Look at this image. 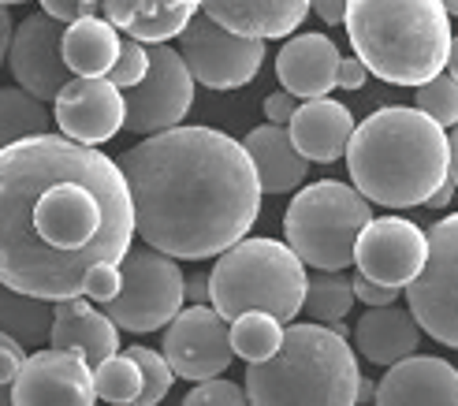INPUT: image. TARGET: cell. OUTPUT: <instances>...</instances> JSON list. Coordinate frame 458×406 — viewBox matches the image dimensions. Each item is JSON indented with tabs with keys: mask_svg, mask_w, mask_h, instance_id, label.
<instances>
[{
	"mask_svg": "<svg viewBox=\"0 0 458 406\" xmlns=\"http://www.w3.org/2000/svg\"><path fill=\"white\" fill-rule=\"evenodd\" d=\"M134 206L101 149L41 134L0 149V287L41 302L82 299L98 265H120Z\"/></svg>",
	"mask_w": 458,
	"mask_h": 406,
	"instance_id": "1",
	"label": "cell"
},
{
	"mask_svg": "<svg viewBox=\"0 0 458 406\" xmlns=\"http://www.w3.org/2000/svg\"><path fill=\"white\" fill-rule=\"evenodd\" d=\"M134 232L172 261H205L232 250L254 228L261 187L232 134L175 127L142 139L120 156Z\"/></svg>",
	"mask_w": 458,
	"mask_h": 406,
	"instance_id": "2",
	"label": "cell"
},
{
	"mask_svg": "<svg viewBox=\"0 0 458 406\" xmlns=\"http://www.w3.org/2000/svg\"><path fill=\"white\" fill-rule=\"evenodd\" d=\"M347 168L365 201L414 209L428 206V198L451 183V142L425 112L387 105L354 127Z\"/></svg>",
	"mask_w": 458,
	"mask_h": 406,
	"instance_id": "3",
	"label": "cell"
},
{
	"mask_svg": "<svg viewBox=\"0 0 458 406\" xmlns=\"http://www.w3.org/2000/svg\"><path fill=\"white\" fill-rule=\"evenodd\" d=\"M343 27L365 72L392 86H425L444 75L454 41L440 0H351Z\"/></svg>",
	"mask_w": 458,
	"mask_h": 406,
	"instance_id": "4",
	"label": "cell"
},
{
	"mask_svg": "<svg viewBox=\"0 0 458 406\" xmlns=\"http://www.w3.org/2000/svg\"><path fill=\"white\" fill-rule=\"evenodd\" d=\"M361 369L339 328L291 325L280 351L246 369L250 406H358Z\"/></svg>",
	"mask_w": 458,
	"mask_h": 406,
	"instance_id": "5",
	"label": "cell"
},
{
	"mask_svg": "<svg viewBox=\"0 0 458 406\" xmlns=\"http://www.w3.org/2000/svg\"><path fill=\"white\" fill-rule=\"evenodd\" d=\"M306 265L280 239H242L209 273V306L232 325L246 313H268L291 325L306 302Z\"/></svg>",
	"mask_w": 458,
	"mask_h": 406,
	"instance_id": "6",
	"label": "cell"
},
{
	"mask_svg": "<svg viewBox=\"0 0 458 406\" xmlns=\"http://www.w3.org/2000/svg\"><path fill=\"white\" fill-rule=\"evenodd\" d=\"M373 220V209L351 183L320 179L291 198L284 213L287 246L317 273H339L354 261L358 235Z\"/></svg>",
	"mask_w": 458,
	"mask_h": 406,
	"instance_id": "7",
	"label": "cell"
},
{
	"mask_svg": "<svg viewBox=\"0 0 458 406\" xmlns=\"http://www.w3.org/2000/svg\"><path fill=\"white\" fill-rule=\"evenodd\" d=\"M182 287H187V276L172 258L157 250H127L120 261V291L116 299L105 302V317L134 335L168 328L187 302Z\"/></svg>",
	"mask_w": 458,
	"mask_h": 406,
	"instance_id": "8",
	"label": "cell"
},
{
	"mask_svg": "<svg viewBox=\"0 0 458 406\" xmlns=\"http://www.w3.org/2000/svg\"><path fill=\"white\" fill-rule=\"evenodd\" d=\"M428 258L418 280L406 287V309L421 332L458 351V213L428 228Z\"/></svg>",
	"mask_w": 458,
	"mask_h": 406,
	"instance_id": "9",
	"label": "cell"
},
{
	"mask_svg": "<svg viewBox=\"0 0 458 406\" xmlns=\"http://www.w3.org/2000/svg\"><path fill=\"white\" fill-rule=\"evenodd\" d=\"M179 56L194 75V82L209 89H239L254 82V75L261 72L265 41L239 38L224 30L220 22H213L205 12H198L187 22V30L179 34Z\"/></svg>",
	"mask_w": 458,
	"mask_h": 406,
	"instance_id": "10",
	"label": "cell"
},
{
	"mask_svg": "<svg viewBox=\"0 0 458 406\" xmlns=\"http://www.w3.org/2000/svg\"><path fill=\"white\" fill-rule=\"evenodd\" d=\"M123 105H127L123 127L134 134H146V139L175 131L182 120H187V112L194 105V75L187 72L179 49L153 45L149 72L139 86L123 94Z\"/></svg>",
	"mask_w": 458,
	"mask_h": 406,
	"instance_id": "11",
	"label": "cell"
},
{
	"mask_svg": "<svg viewBox=\"0 0 458 406\" xmlns=\"http://www.w3.org/2000/svg\"><path fill=\"white\" fill-rule=\"evenodd\" d=\"M160 354L172 366L175 376L191 380V385H205L216 380L227 366H232V325H227L213 306H191L165 328V343Z\"/></svg>",
	"mask_w": 458,
	"mask_h": 406,
	"instance_id": "12",
	"label": "cell"
},
{
	"mask_svg": "<svg viewBox=\"0 0 458 406\" xmlns=\"http://www.w3.org/2000/svg\"><path fill=\"white\" fill-rule=\"evenodd\" d=\"M428 258V239L414 220L403 216H380L369 220L354 246V265L358 276L373 280L380 287L403 291L418 280Z\"/></svg>",
	"mask_w": 458,
	"mask_h": 406,
	"instance_id": "13",
	"label": "cell"
},
{
	"mask_svg": "<svg viewBox=\"0 0 458 406\" xmlns=\"http://www.w3.org/2000/svg\"><path fill=\"white\" fill-rule=\"evenodd\" d=\"M64 22L38 12L19 22L8 45V72L15 75L19 89H27L41 105L56 101L60 89L75 79L64 63Z\"/></svg>",
	"mask_w": 458,
	"mask_h": 406,
	"instance_id": "14",
	"label": "cell"
},
{
	"mask_svg": "<svg viewBox=\"0 0 458 406\" xmlns=\"http://www.w3.org/2000/svg\"><path fill=\"white\" fill-rule=\"evenodd\" d=\"M53 120L67 142L94 149L123 131V89H116L108 79H72L53 101Z\"/></svg>",
	"mask_w": 458,
	"mask_h": 406,
	"instance_id": "15",
	"label": "cell"
},
{
	"mask_svg": "<svg viewBox=\"0 0 458 406\" xmlns=\"http://www.w3.org/2000/svg\"><path fill=\"white\" fill-rule=\"evenodd\" d=\"M12 406H98L94 369L79 354L53 347L34 351L15 376Z\"/></svg>",
	"mask_w": 458,
	"mask_h": 406,
	"instance_id": "16",
	"label": "cell"
},
{
	"mask_svg": "<svg viewBox=\"0 0 458 406\" xmlns=\"http://www.w3.org/2000/svg\"><path fill=\"white\" fill-rule=\"evenodd\" d=\"M373 406H458V369L444 358L414 354L384 373Z\"/></svg>",
	"mask_w": 458,
	"mask_h": 406,
	"instance_id": "17",
	"label": "cell"
},
{
	"mask_svg": "<svg viewBox=\"0 0 458 406\" xmlns=\"http://www.w3.org/2000/svg\"><path fill=\"white\" fill-rule=\"evenodd\" d=\"M49 347L79 354L89 369H98L120 354V328L105 317V309H94L86 299H67L53 306Z\"/></svg>",
	"mask_w": 458,
	"mask_h": 406,
	"instance_id": "18",
	"label": "cell"
},
{
	"mask_svg": "<svg viewBox=\"0 0 458 406\" xmlns=\"http://www.w3.org/2000/svg\"><path fill=\"white\" fill-rule=\"evenodd\" d=\"M339 60L343 56L328 34H299L280 49L276 75L291 97L320 101V97H328V89L335 86Z\"/></svg>",
	"mask_w": 458,
	"mask_h": 406,
	"instance_id": "19",
	"label": "cell"
},
{
	"mask_svg": "<svg viewBox=\"0 0 458 406\" xmlns=\"http://www.w3.org/2000/svg\"><path fill=\"white\" fill-rule=\"evenodd\" d=\"M201 12L239 38H291L310 15V0H201Z\"/></svg>",
	"mask_w": 458,
	"mask_h": 406,
	"instance_id": "20",
	"label": "cell"
},
{
	"mask_svg": "<svg viewBox=\"0 0 458 406\" xmlns=\"http://www.w3.org/2000/svg\"><path fill=\"white\" fill-rule=\"evenodd\" d=\"M201 12V0H101L98 15L139 45H165L187 30V22Z\"/></svg>",
	"mask_w": 458,
	"mask_h": 406,
	"instance_id": "21",
	"label": "cell"
},
{
	"mask_svg": "<svg viewBox=\"0 0 458 406\" xmlns=\"http://www.w3.org/2000/svg\"><path fill=\"white\" fill-rule=\"evenodd\" d=\"M291 142L299 149L306 161L313 165H332L339 161L351 146V134H354V116L343 101L332 97H320V101H302L299 112L291 120Z\"/></svg>",
	"mask_w": 458,
	"mask_h": 406,
	"instance_id": "22",
	"label": "cell"
},
{
	"mask_svg": "<svg viewBox=\"0 0 458 406\" xmlns=\"http://www.w3.org/2000/svg\"><path fill=\"white\" fill-rule=\"evenodd\" d=\"M354 343L369 358L373 366H399L406 358H414L421 343V325L406 306H384V309H365L354 325Z\"/></svg>",
	"mask_w": 458,
	"mask_h": 406,
	"instance_id": "23",
	"label": "cell"
},
{
	"mask_svg": "<svg viewBox=\"0 0 458 406\" xmlns=\"http://www.w3.org/2000/svg\"><path fill=\"white\" fill-rule=\"evenodd\" d=\"M242 149L250 156V165H254L258 187L265 194H287L294 187H302V179L310 172V161L294 149L291 134L284 127H272V123L254 127L242 139Z\"/></svg>",
	"mask_w": 458,
	"mask_h": 406,
	"instance_id": "24",
	"label": "cell"
},
{
	"mask_svg": "<svg viewBox=\"0 0 458 406\" xmlns=\"http://www.w3.org/2000/svg\"><path fill=\"white\" fill-rule=\"evenodd\" d=\"M120 56V30L101 15H86L64 30V63L75 79H108Z\"/></svg>",
	"mask_w": 458,
	"mask_h": 406,
	"instance_id": "25",
	"label": "cell"
},
{
	"mask_svg": "<svg viewBox=\"0 0 458 406\" xmlns=\"http://www.w3.org/2000/svg\"><path fill=\"white\" fill-rule=\"evenodd\" d=\"M0 332L15 340L22 351L49 343L53 332V302H41L30 295H19V291L0 287Z\"/></svg>",
	"mask_w": 458,
	"mask_h": 406,
	"instance_id": "26",
	"label": "cell"
},
{
	"mask_svg": "<svg viewBox=\"0 0 458 406\" xmlns=\"http://www.w3.org/2000/svg\"><path fill=\"white\" fill-rule=\"evenodd\" d=\"M49 108L19 86H0V149L49 134Z\"/></svg>",
	"mask_w": 458,
	"mask_h": 406,
	"instance_id": "27",
	"label": "cell"
},
{
	"mask_svg": "<svg viewBox=\"0 0 458 406\" xmlns=\"http://www.w3.org/2000/svg\"><path fill=\"white\" fill-rule=\"evenodd\" d=\"M284 343V325L268 313H246V317L232 321V351L246 358L250 366L268 362Z\"/></svg>",
	"mask_w": 458,
	"mask_h": 406,
	"instance_id": "28",
	"label": "cell"
},
{
	"mask_svg": "<svg viewBox=\"0 0 458 406\" xmlns=\"http://www.w3.org/2000/svg\"><path fill=\"white\" fill-rule=\"evenodd\" d=\"M351 302H354V287L347 276L339 273H320L317 280L306 283V302L302 309L313 317V325H339L343 317L351 313Z\"/></svg>",
	"mask_w": 458,
	"mask_h": 406,
	"instance_id": "29",
	"label": "cell"
},
{
	"mask_svg": "<svg viewBox=\"0 0 458 406\" xmlns=\"http://www.w3.org/2000/svg\"><path fill=\"white\" fill-rule=\"evenodd\" d=\"M94 388H98V399H105L112 406H139L142 373L131 362V354H116L94 369Z\"/></svg>",
	"mask_w": 458,
	"mask_h": 406,
	"instance_id": "30",
	"label": "cell"
},
{
	"mask_svg": "<svg viewBox=\"0 0 458 406\" xmlns=\"http://www.w3.org/2000/svg\"><path fill=\"white\" fill-rule=\"evenodd\" d=\"M418 112L440 127H458V82L444 72L432 82L418 86Z\"/></svg>",
	"mask_w": 458,
	"mask_h": 406,
	"instance_id": "31",
	"label": "cell"
},
{
	"mask_svg": "<svg viewBox=\"0 0 458 406\" xmlns=\"http://www.w3.org/2000/svg\"><path fill=\"white\" fill-rule=\"evenodd\" d=\"M127 354H131V362L139 366V373H142V399H139V406H157L160 399L172 392V380H175L172 366L165 362V354H157L149 347H131Z\"/></svg>",
	"mask_w": 458,
	"mask_h": 406,
	"instance_id": "32",
	"label": "cell"
},
{
	"mask_svg": "<svg viewBox=\"0 0 458 406\" xmlns=\"http://www.w3.org/2000/svg\"><path fill=\"white\" fill-rule=\"evenodd\" d=\"M149 72V49L146 45H139L134 38H120V56L116 63H112V72H108V82L116 86V89H134Z\"/></svg>",
	"mask_w": 458,
	"mask_h": 406,
	"instance_id": "33",
	"label": "cell"
},
{
	"mask_svg": "<svg viewBox=\"0 0 458 406\" xmlns=\"http://www.w3.org/2000/svg\"><path fill=\"white\" fill-rule=\"evenodd\" d=\"M182 406H250L246 392L232 380H205V385H194L191 395L182 399Z\"/></svg>",
	"mask_w": 458,
	"mask_h": 406,
	"instance_id": "34",
	"label": "cell"
},
{
	"mask_svg": "<svg viewBox=\"0 0 458 406\" xmlns=\"http://www.w3.org/2000/svg\"><path fill=\"white\" fill-rule=\"evenodd\" d=\"M22 362H27V351L0 332V406H12V388H15Z\"/></svg>",
	"mask_w": 458,
	"mask_h": 406,
	"instance_id": "35",
	"label": "cell"
},
{
	"mask_svg": "<svg viewBox=\"0 0 458 406\" xmlns=\"http://www.w3.org/2000/svg\"><path fill=\"white\" fill-rule=\"evenodd\" d=\"M116 291H120V265H98L94 273L86 276V291H82V299L86 302H108V299H116Z\"/></svg>",
	"mask_w": 458,
	"mask_h": 406,
	"instance_id": "36",
	"label": "cell"
},
{
	"mask_svg": "<svg viewBox=\"0 0 458 406\" xmlns=\"http://www.w3.org/2000/svg\"><path fill=\"white\" fill-rule=\"evenodd\" d=\"M351 287H354V299H358V302H365L369 309H384V306H395V302H399V291L380 287V283L365 280V276H354V280H351Z\"/></svg>",
	"mask_w": 458,
	"mask_h": 406,
	"instance_id": "37",
	"label": "cell"
},
{
	"mask_svg": "<svg viewBox=\"0 0 458 406\" xmlns=\"http://www.w3.org/2000/svg\"><path fill=\"white\" fill-rule=\"evenodd\" d=\"M294 112H299V97H291L287 89H280V94H268L265 97V116L272 127H291Z\"/></svg>",
	"mask_w": 458,
	"mask_h": 406,
	"instance_id": "38",
	"label": "cell"
},
{
	"mask_svg": "<svg viewBox=\"0 0 458 406\" xmlns=\"http://www.w3.org/2000/svg\"><path fill=\"white\" fill-rule=\"evenodd\" d=\"M365 79H369V72H365V63H361L358 56H343V60H339L335 86H343V89H361Z\"/></svg>",
	"mask_w": 458,
	"mask_h": 406,
	"instance_id": "39",
	"label": "cell"
},
{
	"mask_svg": "<svg viewBox=\"0 0 458 406\" xmlns=\"http://www.w3.org/2000/svg\"><path fill=\"white\" fill-rule=\"evenodd\" d=\"M347 4L351 0H310V12L320 15V22H328V27H339L343 15H347Z\"/></svg>",
	"mask_w": 458,
	"mask_h": 406,
	"instance_id": "40",
	"label": "cell"
},
{
	"mask_svg": "<svg viewBox=\"0 0 458 406\" xmlns=\"http://www.w3.org/2000/svg\"><path fill=\"white\" fill-rule=\"evenodd\" d=\"M182 295H187L194 306H209V276H194V280H187V287H182Z\"/></svg>",
	"mask_w": 458,
	"mask_h": 406,
	"instance_id": "41",
	"label": "cell"
},
{
	"mask_svg": "<svg viewBox=\"0 0 458 406\" xmlns=\"http://www.w3.org/2000/svg\"><path fill=\"white\" fill-rule=\"evenodd\" d=\"M12 34H15V27H12V15H8V8H0V63L8 60V45H12Z\"/></svg>",
	"mask_w": 458,
	"mask_h": 406,
	"instance_id": "42",
	"label": "cell"
},
{
	"mask_svg": "<svg viewBox=\"0 0 458 406\" xmlns=\"http://www.w3.org/2000/svg\"><path fill=\"white\" fill-rule=\"evenodd\" d=\"M451 194H454V183H444V187H440L437 194L428 198V209H444L447 201H451Z\"/></svg>",
	"mask_w": 458,
	"mask_h": 406,
	"instance_id": "43",
	"label": "cell"
},
{
	"mask_svg": "<svg viewBox=\"0 0 458 406\" xmlns=\"http://www.w3.org/2000/svg\"><path fill=\"white\" fill-rule=\"evenodd\" d=\"M451 183L458 187V127H454V134H451Z\"/></svg>",
	"mask_w": 458,
	"mask_h": 406,
	"instance_id": "44",
	"label": "cell"
},
{
	"mask_svg": "<svg viewBox=\"0 0 458 406\" xmlns=\"http://www.w3.org/2000/svg\"><path fill=\"white\" fill-rule=\"evenodd\" d=\"M447 75L458 82V38L451 41V53H447Z\"/></svg>",
	"mask_w": 458,
	"mask_h": 406,
	"instance_id": "45",
	"label": "cell"
},
{
	"mask_svg": "<svg viewBox=\"0 0 458 406\" xmlns=\"http://www.w3.org/2000/svg\"><path fill=\"white\" fill-rule=\"evenodd\" d=\"M75 4L82 8V15H98V8H101V0H75Z\"/></svg>",
	"mask_w": 458,
	"mask_h": 406,
	"instance_id": "46",
	"label": "cell"
},
{
	"mask_svg": "<svg viewBox=\"0 0 458 406\" xmlns=\"http://www.w3.org/2000/svg\"><path fill=\"white\" fill-rule=\"evenodd\" d=\"M440 4L447 8V15H458V0H440Z\"/></svg>",
	"mask_w": 458,
	"mask_h": 406,
	"instance_id": "47",
	"label": "cell"
},
{
	"mask_svg": "<svg viewBox=\"0 0 458 406\" xmlns=\"http://www.w3.org/2000/svg\"><path fill=\"white\" fill-rule=\"evenodd\" d=\"M12 4H27V0H0V8H12Z\"/></svg>",
	"mask_w": 458,
	"mask_h": 406,
	"instance_id": "48",
	"label": "cell"
}]
</instances>
